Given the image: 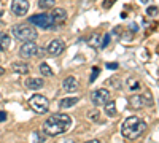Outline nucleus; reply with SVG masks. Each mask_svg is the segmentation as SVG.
<instances>
[{"label":"nucleus","mask_w":159,"mask_h":143,"mask_svg":"<svg viewBox=\"0 0 159 143\" xmlns=\"http://www.w3.org/2000/svg\"><path fill=\"white\" fill-rule=\"evenodd\" d=\"M72 127V118L65 113H56L51 114L43 124V132L49 137H56L61 134H65Z\"/></svg>","instance_id":"f257e3e1"},{"label":"nucleus","mask_w":159,"mask_h":143,"mask_svg":"<svg viewBox=\"0 0 159 143\" xmlns=\"http://www.w3.org/2000/svg\"><path fill=\"white\" fill-rule=\"evenodd\" d=\"M145 131H147V123L140 119L139 116H129L127 119L123 121L121 134L127 140H137Z\"/></svg>","instance_id":"f03ea898"},{"label":"nucleus","mask_w":159,"mask_h":143,"mask_svg":"<svg viewBox=\"0 0 159 143\" xmlns=\"http://www.w3.org/2000/svg\"><path fill=\"white\" fill-rule=\"evenodd\" d=\"M11 32H13V37L18 38V40H22V42H35L37 37H38V32L30 27L27 24H16L11 27Z\"/></svg>","instance_id":"7ed1b4c3"},{"label":"nucleus","mask_w":159,"mask_h":143,"mask_svg":"<svg viewBox=\"0 0 159 143\" xmlns=\"http://www.w3.org/2000/svg\"><path fill=\"white\" fill-rule=\"evenodd\" d=\"M29 107L38 113V114H43L49 110V100L45 97V96H40V94H35L29 99Z\"/></svg>","instance_id":"20e7f679"},{"label":"nucleus","mask_w":159,"mask_h":143,"mask_svg":"<svg viewBox=\"0 0 159 143\" xmlns=\"http://www.w3.org/2000/svg\"><path fill=\"white\" fill-rule=\"evenodd\" d=\"M29 22L30 24H35L37 27L40 29H57L54 24H52V19H51V15H37V16H30L29 18Z\"/></svg>","instance_id":"39448f33"},{"label":"nucleus","mask_w":159,"mask_h":143,"mask_svg":"<svg viewBox=\"0 0 159 143\" xmlns=\"http://www.w3.org/2000/svg\"><path fill=\"white\" fill-rule=\"evenodd\" d=\"M108 99H110V91L108 89L100 87V89H96V91H92V92H91V102L94 103L96 107L103 105Z\"/></svg>","instance_id":"423d86ee"},{"label":"nucleus","mask_w":159,"mask_h":143,"mask_svg":"<svg viewBox=\"0 0 159 143\" xmlns=\"http://www.w3.org/2000/svg\"><path fill=\"white\" fill-rule=\"evenodd\" d=\"M10 8L13 11V15H16V16H25V13H27L29 8H30V3L27 2V0H13Z\"/></svg>","instance_id":"0eeeda50"},{"label":"nucleus","mask_w":159,"mask_h":143,"mask_svg":"<svg viewBox=\"0 0 159 143\" xmlns=\"http://www.w3.org/2000/svg\"><path fill=\"white\" fill-rule=\"evenodd\" d=\"M37 48H38V46H37L35 42H24V43L21 45V48H19V56H21L22 59H30V57L35 56Z\"/></svg>","instance_id":"6e6552de"},{"label":"nucleus","mask_w":159,"mask_h":143,"mask_svg":"<svg viewBox=\"0 0 159 143\" xmlns=\"http://www.w3.org/2000/svg\"><path fill=\"white\" fill-rule=\"evenodd\" d=\"M64 42L62 40H51L49 43H48V46H46V54L48 56H52V57H56V56H59V54H62L64 53Z\"/></svg>","instance_id":"1a4fd4ad"},{"label":"nucleus","mask_w":159,"mask_h":143,"mask_svg":"<svg viewBox=\"0 0 159 143\" xmlns=\"http://www.w3.org/2000/svg\"><path fill=\"white\" fill-rule=\"evenodd\" d=\"M51 19H52V24H54L56 27H59V25H62L67 21V11L64 8H54L51 13Z\"/></svg>","instance_id":"9d476101"},{"label":"nucleus","mask_w":159,"mask_h":143,"mask_svg":"<svg viewBox=\"0 0 159 143\" xmlns=\"http://www.w3.org/2000/svg\"><path fill=\"white\" fill-rule=\"evenodd\" d=\"M78 86H80V83L75 76H67V78H64V81H62V89L65 92H75L78 89Z\"/></svg>","instance_id":"9b49d317"},{"label":"nucleus","mask_w":159,"mask_h":143,"mask_svg":"<svg viewBox=\"0 0 159 143\" xmlns=\"http://www.w3.org/2000/svg\"><path fill=\"white\" fill-rule=\"evenodd\" d=\"M43 84H45L43 78H27V80H25V87H27V89H32V91L42 89Z\"/></svg>","instance_id":"f8f14e48"},{"label":"nucleus","mask_w":159,"mask_h":143,"mask_svg":"<svg viewBox=\"0 0 159 143\" xmlns=\"http://www.w3.org/2000/svg\"><path fill=\"white\" fill-rule=\"evenodd\" d=\"M143 105H145V99H143V96L135 94V96H130V97H129V107H130V108L139 110V108H142Z\"/></svg>","instance_id":"ddd939ff"},{"label":"nucleus","mask_w":159,"mask_h":143,"mask_svg":"<svg viewBox=\"0 0 159 143\" xmlns=\"http://www.w3.org/2000/svg\"><path fill=\"white\" fill-rule=\"evenodd\" d=\"M103 111H105V114L108 116V118H115L116 116V103H115V100H107L103 103Z\"/></svg>","instance_id":"4468645a"},{"label":"nucleus","mask_w":159,"mask_h":143,"mask_svg":"<svg viewBox=\"0 0 159 143\" xmlns=\"http://www.w3.org/2000/svg\"><path fill=\"white\" fill-rule=\"evenodd\" d=\"M78 97H65L62 100H59V108L61 110H65V108H72L75 103H78Z\"/></svg>","instance_id":"2eb2a0df"},{"label":"nucleus","mask_w":159,"mask_h":143,"mask_svg":"<svg viewBox=\"0 0 159 143\" xmlns=\"http://www.w3.org/2000/svg\"><path fill=\"white\" fill-rule=\"evenodd\" d=\"M11 69H13V72H16L19 75H27L29 73V65L25 62H15L11 65Z\"/></svg>","instance_id":"dca6fc26"},{"label":"nucleus","mask_w":159,"mask_h":143,"mask_svg":"<svg viewBox=\"0 0 159 143\" xmlns=\"http://www.w3.org/2000/svg\"><path fill=\"white\" fill-rule=\"evenodd\" d=\"M10 45H11L10 35H7V34H2V35H0V51H7V49L10 48Z\"/></svg>","instance_id":"f3484780"},{"label":"nucleus","mask_w":159,"mask_h":143,"mask_svg":"<svg viewBox=\"0 0 159 143\" xmlns=\"http://www.w3.org/2000/svg\"><path fill=\"white\" fill-rule=\"evenodd\" d=\"M56 0H38V8L40 10H51L54 7Z\"/></svg>","instance_id":"a211bd4d"},{"label":"nucleus","mask_w":159,"mask_h":143,"mask_svg":"<svg viewBox=\"0 0 159 143\" xmlns=\"http://www.w3.org/2000/svg\"><path fill=\"white\" fill-rule=\"evenodd\" d=\"M40 73H42L43 76H52V75H54V72L51 70V67L48 65L46 62H42V64H40Z\"/></svg>","instance_id":"6ab92c4d"},{"label":"nucleus","mask_w":159,"mask_h":143,"mask_svg":"<svg viewBox=\"0 0 159 143\" xmlns=\"http://www.w3.org/2000/svg\"><path fill=\"white\" fill-rule=\"evenodd\" d=\"M100 38H102L100 35H94V37H92V40L89 42V45L94 46V48H100V42H102Z\"/></svg>","instance_id":"aec40b11"},{"label":"nucleus","mask_w":159,"mask_h":143,"mask_svg":"<svg viewBox=\"0 0 159 143\" xmlns=\"http://www.w3.org/2000/svg\"><path fill=\"white\" fill-rule=\"evenodd\" d=\"M88 118H89V119H92L94 123H99V121H100V118H99V111H96V110L88 111Z\"/></svg>","instance_id":"412c9836"},{"label":"nucleus","mask_w":159,"mask_h":143,"mask_svg":"<svg viewBox=\"0 0 159 143\" xmlns=\"http://www.w3.org/2000/svg\"><path fill=\"white\" fill-rule=\"evenodd\" d=\"M127 84H129V87H130L132 91H137V89H140V83H139L137 80H134V78H130V80L127 81Z\"/></svg>","instance_id":"4be33fe9"},{"label":"nucleus","mask_w":159,"mask_h":143,"mask_svg":"<svg viewBox=\"0 0 159 143\" xmlns=\"http://www.w3.org/2000/svg\"><path fill=\"white\" fill-rule=\"evenodd\" d=\"M99 69L97 67H94V69H92V75H91V78H89V83H94L96 81V78H97V75H99Z\"/></svg>","instance_id":"5701e85b"},{"label":"nucleus","mask_w":159,"mask_h":143,"mask_svg":"<svg viewBox=\"0 0 159 143\" xmlns=\"http://www.w3.org/2000/svg\"><path fill=\"white\" fill-rule=\"evenodd\" d=\"M147 15L148 16H156L157 15V7H148L147 8Z\"/></svg>","instance_id":"b1692460"},{"label":"nucleus","mask_w":159,"mask_h":143,"mask_svg":"<svg viewBox=\"0 0 159 143\" xmlns=\"http://www.w3.org/2000/svg\"><path fill=\"white\" fill-rule=\"evenodd\" d=\"M108 43H110V35L107 34V35L103 37V42H100V48H105V46H107Z\"/></svg>","instance_id":"393cba45"},{"label":"nucleus","mask_w":159,"mask_h":143,"mask_svg":"<svg viewBox=\"0 0 159 143\" xmlns=\"http://www.w3.org/2000/svg\"><path fill=\"white\" fill-rule=\"evenodd\" d=\"M118 67H119V65H118L116 62H108V64H107V69H110V70H116Z\"/></svg>","instance_id":"a878e982"},{"label":"nucleus","mask_w":159,"mask_h":143,"mask_svg":"<svg viewBox=\"0 0 159 143\" xmlns=\"http://www.w3.org/2000/svg\"><path fill=\"white\" fill-rule=\"evenodd\" d=\"M115 2H116V0H105V2H103V8H110Z\"/></svg>","instance_id":"bb28decb"},{"label":"nucleus","mask_w":159,"mask_h":143,"mask_svg":"<svg viewBox=\"0 0 159 143\" xmlns=\"http://www.w3.org/2000/svg\"><path fill=\"white\" fill-rule=\"evenodd\" d=\"M3 121H7V113L0 111V123H3Z\"/></svg>","instance_id":"cd10ccee"},{"label":"nucleus","mask_w":159,"mask_h":143,"mask_svg":"<svg viewBox=\"0 0 159 143\" xmlns=\"http://www.w3.org/2000/svg\"><path fill=\"white\" fill-rule=\"evenodd\" d=\"M5 73V70H3V67H0V75H3Z\"/></svg>","instance_id":"c85d7f7f"}]
</instances>
